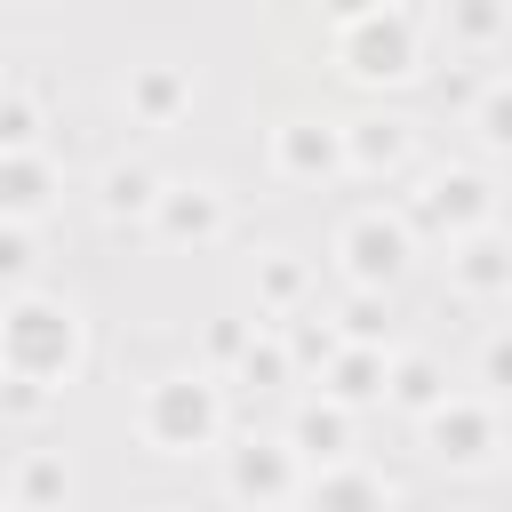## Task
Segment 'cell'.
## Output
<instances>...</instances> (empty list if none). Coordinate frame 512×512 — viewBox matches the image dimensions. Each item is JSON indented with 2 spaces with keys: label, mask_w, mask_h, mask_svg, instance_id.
Segmentation results:
<instances>
[{
  "label": "cell",
  "mask_w": 512,
  "mask_h": 512,
  "mask_svg": "<svg viewBox=\"0 0 512 512\" xmlns=\"http://www.w3.org/2000/svg\"><path fill=\"white\" fill-rule=\"evenodd\" d=\"M248 288H256V312H264V320H296L304 296H312V264H304L296 248H256Z\"/></svg>",
  "instance_id": "e0dca14e"
},
{
  "label": "cell",
  "mask_w": 512,
  "mask_h": 512,
  "mask_svg": "<svg viewBox=\"0 0 512 512\" xmlns=\"http://www.w3.org/2000/svg\"><path fill=\"white\" fill-rule=\"evenodd\" d=\"M288 440H296V456L312 464V472H328V464H344L352 456V432H360V408H344V400H328V392H312V400H296L288 408V424H280Z\"/></svg>",
  "instance_id": "4fadbf2b"
},
{
  "label": "cell",
  "mask_w": 512,
  "mask_h": 512,
  "mask_svg": "<svg viewBox=\"0 0 512 512\" xmlns=\"http://www.w3.org/2000/svg\"><path fill=\"white\" fill-rule=\"evenodd\" d=\"M472 136H480L488 152H512V72L472 96Z\"/></svg>",
  "instance_id": "d4e9b609"
},
{
  "label": "cell",
  "mask_w": 512,
  "mask_h": 512,
  "mask_svg": "<svg viewBox=\"0 0 512 512\" xmlns=\"http://www.w3.org/2000/svg\"><path fill=\"white\" fill-rule=\"evenodd\" d=\"M72 504V464L64 448H24L8 464V512H64Z\"/></svg>",
  "instance_id": "ac0fdd59"
},
{
  "label": "cell",
  "mask_w": 512,
  "mask_h": 512,
  "mask_svg": "<svg viewBox=\"0 0 512 512\" xmlns=\"http://www.w3.org/2000/svg\"><path fill=\"white\" fill-rule=\"evenodd\" d=\"M192 96H200L192 64H128V80H120L128 128H176V120L192 112Z\"/></svg>",
  "instance_id": "30bf717a"
},
{
  "label": "cell",
  "mask_w": 512,
  "mask_h": 512,
  "mask_svg": "<svg viewBox=\"0 0 512 512\" xmlns=\"http://www.w3.org/2000/svg\"><path fill=\"white\" fill-rule=\"evenodd\" d=\"M80 368H88V320H80V304L56 296V288H8V304H0V376L64 392Z\"/></svg>",
  "instance_id": "6da1fadb"
},
{
  "label": "cell",
  "mask_w": 512,
  "mask_h": 512,
  "mask_svg": "<svg viewBox=\"0 0 512 512\" xmlns=\"http://www.w3.org/2000/svg\"><path fill=\"white\" fill-rule=\"evenodd\" d=\"M416 432H424L432 464H448V472H496L504 448H512V424H504L496 392H448Z\"/></svg>",
  "instance_id": "8992f818"
},
{
  "label": "cell",
  "mask_w": 512,
  "mask_h": 512,
  "mask_svg": "<svg viewBox=\"0 0 512 512\" xmlns=\"http://www.w3.org/2000/svg\"><path fill=\"white\" fill-rule=\"evenodd\" d=\"M328 56H336V72L352 88H408V80H424V16L400 8V0H384L376 16L344 24L328 40Z\"/></svg>",
  "instance_id": "3957f363"
},
{
  "label": "cell",
  "mask_w": 512,
  "mask_h": 512,
  "mask_svg": "<svg viewBox=\"0 0 512 512\" xmlns=\"http://www.w3.org/2000/svg\"><path fill=\"white\" fill-rule=\"evenodd\" d=\"M440 400H448V368H440L432 352H400V360H392V408L424 424Z\"/></svg>",
  "instance_id": "44dd1931"
},
{
  "label": "cell",
  "mask_w": 512,
  "mask_h": 512,
  "mask_svg": "<svg viewBox=\"0 0 512 512\" xmlns=\"http://www.w3.org/2000/svg\"><path fill=\"white\" fill-rule=\"evenodd\" d=\"M48 400H56V392H48V384H24V376H0V408H8V416H16V424H32V416H40V408H48Z\"/></svg>",
  "instance_id": "f546056e"
},
{
  "label": "cell",
  "mask_w": 512,
  "mask_h": 512,
  "mask_svg": "<svg viewBox=\"0 0 512 512\" xmlns=\"http://www.w3.org/2000/svg\"><path fill=\"white\" fill-rule=\"evenodd\" d=\"M160 192H168V176L144 168V160H112V168L96 176V208H104V224H152Z\"/></svg>",
  "instance_id": "d6986e66"
},
{
  "label": "cell",
  "mask_w": 512,
  "mask_h": 512,
  "mask_svg": "<svg viewBox=\"0 0 512 512\" xmlns=\"http://www.w3.org/2000/svg\"><path fill=\"white\" fill-rule=\"evenodd\" d=\"M288 352H296V368H328V360L344 352V328H336V320H304V312H296V320H288Z\"/></svg>",
  "instance_id": "4316f807"
},
{
  "label": "cell",
  "mask_w": 512,
  "mask_h": 512,
  "mask_svg": "<svg viewBox=\"0 0 512 512\" xmlns=\"http://www.w3.org/2000/svg\"><path fill=\"white\" fill-rule=\"evenodd\" d=\"M248 344H256V320H240V312H216V320L200 328V368L232 376V368L248 360Z\"/></svg>",
  "instance_id": "603a6c76"
},
{
  "label": "cell",
  "mask_w": 512,
  "mask_h": 512,
  "mask_svg": "<svg viewBox=\"0 0 512 512\" xmlns=\"http://www.w3.org/2000/svg\"><path fill=\"white\" fill-rule=\"evenodd\" d=\"M128 424H136V440L152 456H216L224 432H232V408H224L216 368H168V376H152L136 392Z\"/></svg>",
  "instance_id": "7a4b0ae2"
},
{
  "label": "cell",
  "mask_w": 512,
  "mask_h": 512,
  "mask_svg": "<svg viewBox=\"0 0 512 512\" xmlns=\"http://www.w3.org/2000/svg\"><path fill=\"white\" fill-rule=\"evenodd\" d=\"M344 152H352V176L392 184L416 160V120H400V112H352L344 120Z\"/></svg>",
  "instance_id": "7c38bea8"
},
{
  "label": "cell",
  "mask_w": 512,
  "mask_h": 512,
  "mask_svg": "<svg viewBox=\"0 0 512 512\" xmlns=\"http://www.w3.org/2000/svg\"><path fill=\"white\" fill-rule=\"evenodd\" d=\"M304 368H296V352H288V336H272V328H256V344H248V360L232 368V384H248V392H288Z\"/></svg>",
  "instance_id": "7402d4cb"
},
{
  "label": "cell",
  "mask_w": 512,
  "mask_h": 512,
  "mask_svg": "<svg viewBox=\"0 0 512 512\" xmlns=\"http://www.w3.org/2000/svg\"><path fill=\"white\" fill-rule=\"evenodd\" d=\"M224 232H232L224 184L216 176H168V192L152 208V240H168V248H216Z\"/></svg>",
  "instance_id": "9c48e42d"
},
{
  "label": "cell",
  "mask_w": 512,
  "mask_h": 512,
  "mask_svg": "<svg viewBox=\"0 0 512 512\" xmlns=\"http://www.w3.org/2000/svg\"><path fill=\"white\" fill-rule=\"evenodd\" d=\"M408 264H416V224H408V208H352V216L336 224V272H344L352 288L392 296V288L408 280Z\"/></svg>",
  "instance_id": "5b68a950"
},
{
  "label": "cell",
  "mask_w": 512,
  "mask_h": 512,
  "mask_svg": "<svg viewBox=\"0 0 512 512\" xmlns=\"http://www.w3.org/2000/svg\"><path fill=\"white\" fill-rule=\"evenodd\" d=\"M24 144H40V96L24 80H8V96H0V152H24Z\"/></svg>",
  "instance_id": "484cf974"
},
{
  "label": "cell",
  "mask_w": 512,
  "mask_h": 512,
  "mask_svg": "<svg viewBox=\"0 0 512 512\" xmlns=\"http://www.w3.org/2000/svg\"><path fill=\"white\" fill-rule=\"evenodd\" d=\"M272 176L280 184H344L352 176V152H344V120H312V112H288L272 120V144H264Z\"/></svg>",
  "instance_id": "ba28073f"
},
{
  "label": "cell",
  "mask_w": 512,
  "mask_h": 512,
  "mask_svg": "<svg viewBox=\"0 0 512 512\" xmlns=\"http://www.w3.org/2000/svg\"><path fill=\"white\" fill-rule=\"evenodd\" d=\"M440 40L464 56H496L512 40V0H440Z\"/></svg>",
  "instance_id": "ffe728a7"
},
{
  "label": "cell",
  "mask_w": 512,
  "mask_h": 512,
  "mask_svg": "<svg viewBox=\"0 0 512 512\" xmlns=\"http://www.w3.org/2000/svg\"><path fill=\"white\" fill-rule=\"evenodd\" d=\"M0 280L32 288V224H0Z\"/></svg>",
  "instance_id": "f1b7e54d"
},
{
  "label": "cell",
  "mask_w": 512,
  "mask_h": 512,
  "mask_svg": "<svg viewBox=\"0 0 512 512\" xmlns=\"http://www.w3.org/2000/svg\"><path fill=\"white\" fill-rule=\"evenodd\" d=\"M216 472H224V496L232 504H256V512H280V504H304V480L312 464L296 456L288 432H240L216 448Z\"/></svg>",
  "instance_id": "277c9868"
},
{
  "label": "cell",
  "mask_w": 512,
  "mask_h": 512,
  "mask_svg": "<svg viewBox=\"0 0 512 512\" xmlns=\"http://www.w3.org/2000/svg\"><path fill=\"white\" fill-rule=\"evenodd\" d=\"M480 384H488L496 400H512V320L480 336Z\"/></svg>",
  "instance_id": "83f0119b"
},
{
  "label": "cell",
  "mask_w": 512,
  "mask_h": 512,
  "mask_svg": "<svg viewBox=\"0 0 512 512\" xmlns=\"http://www.w3.org/2000/svg\"><path fill=\"white\" fill-rule=\"evenodd\" d=\"M304 512H392V480L376 464L344 456V464H328V472L304 480Z\"/></svg>",
  "instance_id": "2e32d148"
},
{
  "label": "cell",
  "mask_w": 512,
  "mask_h": 512,
  "mask_svg": "<svg viewBox=\"0 0 512 512\" xmlns=\"http://www.w3.org/2000/svg\"><path fill=\"white\" fill-rule=\"evenodd\" d=\"M448 288H456L464 304H512V240H504L496 224L448 240Z\"/></svg>",
  "instance_id": "8fae6325"
},
{
  "label": "cell",
  "mask_w": 512,
  "mask_h": 512,
  "mask_svg": "<svg viewBox=\"0 0 512 512\" xmlns=\"http://www.w3.org/2000/svg\"><path fill=\"white\" fill-rule=\"evenodd\" d=\"M320 16H328V32H344V24H360V16H376L384 0H312Z\"/></svg>",
  "instance_id": "4dcf8cb0"
},
{
  "label": "cell",
  "mask_w": 512,
  "mask_h": 512,
  "mask_svg": "<svg viewBox=\"0 0 512 512\" xmlns=\"http://www.w3.org/2000/svg\"><path fill=\"white\" fill-rule=\"evenodd\" d=\"M392 344H352L344 336V352L320 368V392L328 400H344V408H376V400H392Z\"/></svg>",
  "instance_id": "9a60e30c"
},
{
  "label": "cell",
  "mask_w": 512,
  "mask_h": 512,
  "mask_svg": "<svg viewBox=\"0 0 512 512\" xmlns=\"http://www.w3.org/2000/svg\"><path fill=\"white\" fill-rule=\"evenodd\" d=\"M56 192H64V176H56V160L40 144L0 152V224H48Z\"/></svg>",
  "instance_id": "5bb4252c"
},
{
  "label": "cell",
  "mask_w": 512,
  "mask_h": 512,
  "mask_svg": "<svg viewBox=\"0 0 512 512\" xmlns=\"http://www.w3.org/2000/svg\"><path fill=\"white\" fill-rule=\"evenodd\" d=\"M336 328H344L352 344H392V304H384L376 288H352V296L336 304Z\"/></svg>",
  "instance_id": "cb8c5ba5"
},
{
  "label": "cell",
  "mask_w": 512,
  "mask_h": 512,
  "mask_svg": "<svg viewBox=\"0 0 512 512\" xmlns=\"http://www.w3.org/2000/svg\"><path fill=\"white\" fill-rule=\"evenodd\" d=\"M408 224L432 232V240H464V232H488L496 224V184L480 168H424L416 192H408Z\"/></svg>",
  "instance_id": "52a82bcc"
}]
</instances>
